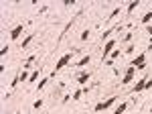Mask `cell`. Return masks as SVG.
<instances>
[{
    "instance_id": "11",
    "label": "cell",
    "mask_w": 152,
    "mask_h": 114,
    "mask_svg": "<svg viewBox=\"0 0 152 114\" xmlns=\"http://www.w3.org/2000/svg\"><path fill=\"white\" fill-rule=\"evenodd\" d=\"M75 19H77V16H73V19H71L69 23H67V24H65V27H63V33L59 35V39H63V37H65V35H67V31H69V29H71V24L75 23Z\"/></svg>"
},
{
    "instance_id": "13",
    "label": "cell",
    "mask_w": 152,
    "mask_h": 114,
    "mask_svg": "<svg viewBox=\"0 0 152 114\" xmlns=\"http://www.w3.org/2000/svg\"><path fill=\"white\" fill-rule=\"evenodd\" d=\"M33 39H35V35H33V33H31V35H26V37L23 39V47H20V49H26V47L31 45V41H33Z\"/></svg>"
},
{
    "instance_id": "1",
    "label": "cell",
    "mask_w": 152,
    "mask_h": 114,
    "mask_svg": "<svg viewBox=\"0 0 152 114\" xmlns=\"http://www.w3.org/2000/svg\"><path fill=\"white\" fill-rule=\"evenodd\" d=\"M116 100H118V96H110L107 100H104V102H99V104H95V112H104V110H107V108H112L114 104H116Z\"/></svg>"
},
{
    "instance_id": "22",
    "label": "cell",
    "mask_w": 152,
    "mask_h": 114,
    "mask_svg": "<svg viewBox=\"0 0 152 114\" xmlns=\"http://www.w3.org/2000/svg\"><path fill=\"white\" fill-rule=\"evenodd\" d=\"M89 39V31H83L81 33V41H87Z\"/></svg>"
},
{
    "instance_id": "25",
    "label": "cell",
    "mask_w": 152,
    "mask_h": 114,
    "mask_svg": "<svg viewBox=\"0 0 152 114\" xmlns=\"http://www.w3.org/2000/svg\"><path fill=\"white\" fill-rule=\"evenodd\" d=\"M146 33H148V35H152V24H148V27H146Z\"/></svg>"
},
{
    "instance_id": "3",
    "label": "cell",
    "mask_w": 152,
    "mask_h": 114,
    "mask_svg": "<svg viewBox=\"0 0 152 114\" xmlns=\"http://www.w3.org/2000/svg\"><path fill=\"white\" fill-rule=\"evenodd\" d=\"M130 65H132V67H136V69H144V67H146V51L140 53L138 57H134V59L130 61Z\"/></svg>"
},
{
    "instance_id": "10",
    "label": "cell",
    "mask_w": 152,
    "mask_h": 114,
    "mask_svg": "<svg viewBox=\"0 0 152 114\" xmlns=\"http://www.w3.org/2000/svg\"><path fill=\"white\" fill-rule=\"evenodd\" d=\"M89 61H91V55L87 53V55H85V57H81V59H79V61H77L75 65H77V67H85V65H87Z\"/></svg>"
},
{
    "instance_id": "5",
    "label": "cell",
    "mask_w": 152,
    "mask_h": 114,
    "mask_svg": "<svg viewBox=\"0 0 152 114\" xmlns=\"http://www.w3.org/2000/svg\"><path fill=\"white\" fill-rule=\"evenodd\" d=\"M134 76H136V67H132V65H130V67L126 69V76L122 78L120 84H122V86H130V84L134 81Z\"/></svg>"
},
{
    "instance_id": "17",
    "label": "cell",
    "mask_w": 152,
    "mask_h": 114,
    "mask_svg": "<svg viewBox=\"0 0 152 114\" xmlns=\"http://www.w3.org/2000/svg\"><path fill=\"white\" fill-rule=\"evenodd\" d=\"M39 73H41V67L35 69L33 73H31V78H28V84H33V81H37V78H39Z\"/></svg>"
},
{
    "instance_id": "26",
    "label": "cell",
    "mask_w": 152,
    "mask_h": 114,
    "mask_svg": "<svg viewBox=\"0 0 152 114\" xmlns=\"http://www.w3.org/2000/svg\"><path fill=\"white\" fill-rule=\"evenodd\" d=\"M150 114H152V108H150Z\"/></svg>"
},
{
    "instance_id": "12",
    "label": "cell",
    "mask_w": 152,
    "mask_h": 114,
    "mask_svg": "<svg viewBox=\"0 0 152 114\" xmlns=\"http://www.w3.org/2000/svg\"><path fill=\"white\" fill-rule=\"evenodd\" d=\"M142 24H146V27H148V24H152V10H148L144 16H142Z\"/></svg>"
},
{
    "instance_id": "16",
    "label": "cell",
    "mask_w": 152,
    "mask_h": 114,
    "mask_svg": "<svg viewBox=\"0 0 152 114\" xmlns=\"http://www.w3.org/2000/svg\"><path fill=\"white\" fill-rule=\"evenodd\" d=\"M138 6H140V2H138V0H134V2H130V4H128V14H132V12L136 10Z\"/></svg>"
},
{
    "instance_id": "7",
    "label": "cell",
    "mask_w": 152,
    "mask_h": 114,
    "mask_svg": "<svg viewBox=\"0 0 152 114\" xmlns=\"http://www.w3.org/2000/svg\"><path fill=\"white\" fill-rule=\"evenodd\" d=\"M23 33H24V27H23V24H16V27L10 31V41H18Z\"/></svg>"
},
{
    "instance_id": "19",
    "label": "cell",
    "mask_w": 152,
    "mask_h": 114,
    "mask_svg": "<svg viewBox=\"0 0 152 114\" xmlns=\"http://www.w3.org/2000/svg\"><path fill=\"white\" fill-rule=\"evenodd\" d=\"M51 80V78H43V80L39 81V90H43V88H45V86H47V81Z\"/></svg>"
},
{
    "instance_id": "18",
    "label": "cell",
    "mask_w": 152,
    "mask_h": 114,
    "mask_svg": "<svg viewBox=\"0 0 152 114\" xmlns=\"http://www.w3.org/2000/svg\"><path fill=\"white\" fill-rule=\"evenodd\" d=\"M118 14H120V6H118V8H114V10L110 12V16H107V21H112L114 16H118Z\"/></svg>"
},
{
    "instance_id": "14",
    "label": "cell",
    "mask_w": 152,
    "mask_h": 114,
    "mask_svg": "<svg viewBox=\"0 0 152 114\" xmlns=\"http://www.w3.org/2000/svg\"><path fill=\"white\" fill-rule=\"evenodd\" d=\"M35 59H37V55H28V57H26V61H24V65H23V69H28L33 63H35Z\"/></svg>"
},
{
    "instance_id": "21",
    "label": "cell",
    "mask_w": 152,
    "mask_h": 114,
    "mask_svg": "<svg viewBox=\"0 0 152 114\" xmlns=\"http://www.w3.org/2000/svg\"><path fill=\"white\" fill-rule=\"evenodd\" d=\"M124 51H126V53L130 55V53H134V51H136V47H134V45H128L126 49H124Z\"/></svg>"
},
{
    "instance_id": "6",
    "label": "cell",
    "mask_w": 152,
    "mask_h": 114,
    "mask_svg": "<svg viewBox=\"0 0 152 114\" xmlns=\"http://www.w3.org/2000/svg\"><path fill=\"white\" fill-rule=\"evenodd\" d=\"M146 81H148V78L144 76V78H140V80L134 84V88H132V94H140L144 88H146Z\"/></svg>"
},
{
    "instance_id": "15",
    "label": "cell",
    "mask_w": 152,
    "mask_h": 114,
    "mask_svg": "<svg viewBox=\"0 0 152 114\" xmlns=\"http://www.w3.org/2000/svg\"><path fill=\"white\" fill-rule=\"evenodd\" d=\"M126 110H128V102H122V104L116 108V110H114V114H124Z\"/></svg>"
},
{
    "instance_id": "4",
    "label": "cell",
    "mask_w": 152,
    "mask_h": 114,
    "mask_svg": "<svg viewBox=\"0 0 152 114\" xmlns=\"http://www.w3.org/2000/svg\"><path fill=\"white\" fill-rule=\"evenodd\" d=\"M114 49H116V41H114V39H110V41L104 45V49H102V61L112 55V51H114Z\"/></svg>"
},
{
    "instance_id": "8",
    "label": "cell",
    "mask_w": 152,
    "mask_h": 114,
    "mask_svg": "<svg viewBox=\"0 0 152 114\" xmlns=\"http://www.w3.org/2000/svg\"><path fill=\"white\" fill-rule=\"evenodd\" d=\"M89 78H91V73H89V71H81V73L77 76V84L83 86V84H87V81H89Z\"/></svg>"
},
{
    "instance_id": "20",
    "label": "cell",
    "mask_w": 152,
    "mask_h": 114,
    "mask_svg": "<svg viewBox=\"0 0 152 114\" xmlns=\"http://www.w3.org/2000/svg\"><path fill=\"white\" fill-rule=\"evenodd\" d=\"M41 106H43V98H39V100H37V102L33 104V108H35V110H39Z\"/></svg>"
},
{
    "instance_id": "2",
    "label": "cell",
    "mask_w": 152,
    "mask_h": 114,
    "mask_svg": "<svg viewBox=\"0 0 152 114\" xmlns=\"http://www.w3.org/2000/svg\"><path fill=\"white\" fill-rule=\"evenodd\" d=\"M71 57H73V51L65 53V55H63V57H61V59L57 61V63H55V69H53V73H51V76H55L57 71H61V69H63V67H65V65H67V63L71 61Z\"/></svg>"
},
{
    "instance_id": "9",
    "label": "cell",
    "mask_w": 152,
    "mask_h": 114,
    "mask_svg": "<svg viewBox=\"0 0 152 114\" xmlns=\"http://www.w3.org/2000/svg\"><path fill=\"white\" fill-rule=\"evenodd\" d=\"M87 90H89V88H81V90H75V92H73V96H71V100H75V102H77V100H81V96H83V94H87Z\"/></svg>"
},
{
    "instance_id": "24",
    "label": "cell",
    "mask_w": 152,
    "mask_h": 114,
    "mask_svg": "<svg viewBox=\"0 0 152 114\" xmlns=\"http://www.w3.org/2000/svg\"><path fill=\"white\" fill-rule=\"evenodd\" d=\"M150 88H152V80H148V81H146V88H144V90H150Z\"/></svg>"
},
{
    "instance_id": "23",
    "label": "cell",
    "mask_w": 152,
    "mask_h": 114,
    "mask_svg": "<svg viewBox=\"0 0 152 114\" xmlns=\"http://www.w3.org/2000/svg\"><path fill=\"white\" fill-rule=\"evenodd\" d=\"M6 53H8V47H2V49H0V55L4 57V55H6Z\"/></svg>"
}]
</instances>
